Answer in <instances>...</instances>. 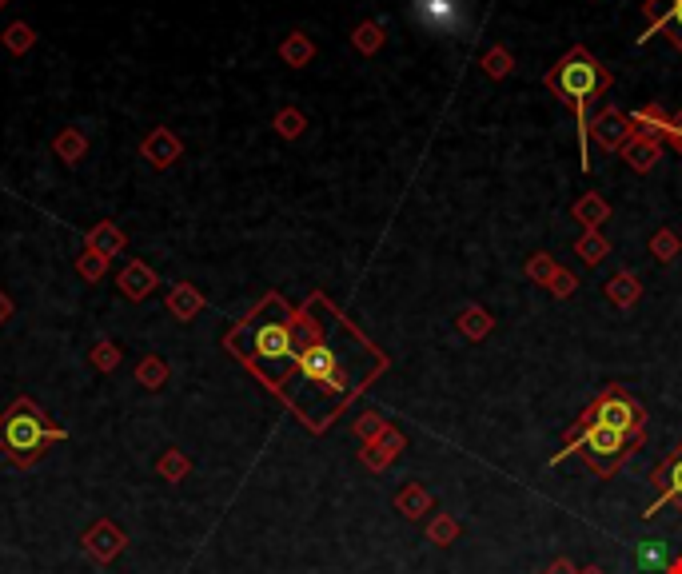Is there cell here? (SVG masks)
Listing matches in <instances>:
<instances>
[{"label": "cell", "mask_w": 682, "mask_h": 574, "mask_svg": "<svg viewBox=\"0 0 682 574\" xmlns=\"http://www.w3.org/2000/svg\"><path fill=\"white\" fill-rule=\"evenodd\" d=\"M168 363L160 359V355H144L140 363H136V383L144 387V391H160L164 383H168Z\"/></svg>", "instance_id": "27"}, {"label": "cell", "mask_w": 682, "mask_h": 574, "mask_svg": "<svg viewBox=\"0 0 682 574\" xmlns=\"http://www.w3.org/2000/svg\"><path fill=\"white\" fill-rule=\"evenodd\" d=\"M12 311H16V307H12V295H8V291H0V327L12 319Z\"/></svg>", "instance_id": "42"}, {"label": "cell", "mask_w": 682, "mask_h": 574, "mask_svg": "<svg viewBox=\"0 0 682 574\" xmlns=\"http://www.w3.org/2000/svg\"><path fill=\"white\" fill-rule=\"evenodd\" d=\"M587 136H591L603 152H623V144L635 136V124H631L627 112H619V108L607 104V108L587 124Z\"/></svg>", "instance_id": "8"}, {"label": "cell", "mask_w": 682, "mask_h": 574, "mask_svg": "<svg viewBox=\"0 0 682 574\" xmlns=\"http://www.w3.org/2000/svg\"><path fill=\"white\" fill-rule=\"evenodd\" d=\"M272 128H276L284 140H300V136L308 132V116H304L300 108H280V112L272 116Z\"/></svg>", "instance_id": "34"}, {"label": "cell", "mask_w": 682, "mask_h": 574, "mask_svg": "<svg viewBox=\"0 0 682 574\" xmlns=\"http://www.w3.org/2000/svg\"><path fill=\"white\" fill-rule=\"evenodd\" d=\"M300 315H304L300 363L276 395L296 411V419L308 431L320 435L336 423V415L359 391L371 387L375 375L387 371V355L359 327H351V319L324 291L308 295Z\"/></svg>", "instance_id": "1"}, {"label": "cell", "mask_w": 682, "mask_h": 574, "mask_svg": "<svg viewBox=\"0 0 682 574\" xmlns=\"http://www.w3.org/2000/svg\"><path fill=\"white\" fill-rule=\"evenodd\" d=\"M651 487H655V499L647 503L643 519H655L663 507H679L682 511V439L675 443V451L655 467L651 475Z\"/></svg>", "instance_id": "7"}, {"label": "cell", "mask_w": 682, "mask_h": 574, "mask_svg": "<svg viewBox=\"0 0 682 574\" xmlns=\"http://www.w3.org/2000/svg\"><path fill=\"white\" fill-rule=\"evenodd\" d=\"M579 423H607L619 427L627 435H647V407L623 387V383H607L579 415Z\"/></svg>", "instance_id": "6"}, {"label": "cell", "mask_w": 682, "mask_h": 574, "mask_svg": "<svg viewBox=\"0 0 682 574\" xmlns=\"http://www.w3.org/2000/svg\"><path fill=\"white\" fill-rule=\"evenodd\" d=\"M543 84H547V92H551L559 104H567V108L575 112V120H579V152H583L579 168L591 172V160H587V108L615 84L611 68H607L587 44H575V48H567V52L543 72Z\"/></svg>", "instance_id": "3"}, {"label": "cell", "mask_w": 682, "mask_h": 574, "mask_svg": "<svg viewBox=\"0 0 682 574\" xmlns=\"http://www.w3.org/2000/svg\"><path fill=\"white\" fill-rule=\"evenodd\" d=\"M543 574H579V567L571 563V559H555V563H547Z\"/></svg>", "instance_id": "41"}, {"label": "cell", "mask_w": 682, "mask_h": 574, "mask_svg": "<svg viewBox=\"0 0 682 574\" xmlns=\"http://www.w3.org/2000/svg\"><path fill=\"white\" fill-rule=\"evenodd\" d=\"M419 24L435 36H451L463 24V4L459 0H411Z\"/></svg>", "instance_id": "10"}, {"label": "cell", "mask_w": 682, "mask_h": 574, "mask_svg": "<svg viewBox=\"0 0 682 574\" xmlns=\"http://www.w3.org/2000/svg\"><path fill=\"white\" fill-rule=\"evenodd\" d=\"M575 287H579V280H575V272L559 268V272H555V280L547 284V291H551L555 299H571V295H575Z\"/></svg>", "instance_id": "39"}, {"label": "cell", "mask_w": 682, "mask_h": 574, "mask_svg": "<svg viewBox=\"0 0 682 574\" xmlns=\"http://www.w3.org/2000/svg\"><path fill=\"white\" fill-rule=\"evenodd\" d=\"M579 574H607V571H603V567H583Z\"/></svg>", "instance_id": "44"}, {"label": "cell", "mask_w": 682, "mask_h": 574, "mask_svg": "<svg viewBox=\"0 0 682 574\" xmlns=\"http://www.w3.org/2000/svg\"><path fill=\"white\" fill-rule=\"evenodd\" d=\"M571 216L583 224V232H599V224H607V216H611V204L599 192H587L571 204Z\"/></svg>", "instance_id": "20"}, {"label": "cell", "mask_w": 682, "mask_h": 574, "mask_svg": "<svg viewBox=\"0 0 682 574\" xmlns=\"http://www.w3.org/2000/svg\"><path fill=\"white\" fill-rule=\"evenodd\" d=\"M280 60L288 64V68H308L312 60H316V40L308 36V32H288L284 36V44H280Z\"/></svg>", "instance_id": "21"}, {"label": "cell", "mask_w": 682, "mask_h": 574, "mask_svg": "<svg viewBox=\"0 0 682 574\" xmlns=\"http://www.w3.org/2000/svg\"><path fill=\"white\" fill-rule=\"evenodd\" d=\"M635 563L643 567V571L659 574L671 567V555H667V543H639V551H635Z\"/></svg>", "instance_id": "36"}, {"label": "cell", "mask_w": 682, "mask_h": 574, "mask_svg": "<svg viewBox=\"0 0 682 574\" xmlns=\"http://www.w3.org/2000/svg\"><path fill=\"white\" fill-rule=\"evenodd\" d=\"M383 44H387V32H383V24H379V20H363V24H355V28H351V48H355V52L375 56Z\"/></svg>", "instance_id": "25"}, {"label": "cell", "mask_w": 682, "mask_h": 574, "mask_svg": "<svg viewBox=\"0 0 682 574\" xmlns=\"http://www.w3.org/2000/svg\"><path fill=\"white\" fill-rule=\"evenodd\" d=\"M156 471H160V479H168V483H184V479L192 475V459H188L180 447H168V451L156 459Z\"/></svg>", "instance_id": "28"}, {"label": "cell", "mask_w": 682, "mask_h": 574, "mask_svg": "<svg viewBox=\"0 0 682 574\" xmlns=\"http://www.w3.org/2000/svg\"><path fill=\"white\" fill-rule=\"evenodd\" d=\"M575 256H579L587 268H599V264L611 256V244H607L603 232H583V236L575 240Z\"/></svg>", "instance_id": "26"}, {"label": "cell", "mask_w": 682, "mask_h": 574, "mask_svg": "<svg viewBox=\"0 0 682 574\" xmlns=\"http://www.w3.org/2000/svg\"><path fill=\"white\" fill-rule=\"evenodd\" d=\"M663 144H671V148H675V152L682 156V112H675V116H671V128H667Z\"/></svg>", "instance_id": "40"}, {"label": "cell", "mask_w": 682, "mask_h": 574, "mask_svg": "<svg viewBox=\"0 0 682 574\" xmlns=\"http://www.w3.org/2000/svg\"><path fill=\"white\" fill-rule=\"evenodd\" d=\"M455 327H459V335H467V339H487L491 331H495V319H491V311L487 307H479V303H467L459 315H455Z\"/></svg>", "instance_id": "22"}, {"label": "cell", "mask_w": 682, "mask_h": 574, "mask_svg": "<svg viewBox=\"0 0 682 574\" xmlns=\"http://www.w3.org/2000/svg\"><path fill=\"white\" fill-rule=\"evenodd\" d=\"M431 507H435V499H431V491H427L423 483H403V487L395 491V511H399L403 519H427Z\"/></svg>", "instance_id": "18"}, {"label": "cell", "mask_w": 682, "mask_h": 574, "mask_svg": "<svg viewBox=\"0 0 682 574\" xmlns=\"http://www.w3.org/2000/svg\"><path fill=\"white\" fill-rule=\"evenodd\" d=\"M120 359H124V351H120L112 339H96L92 351H88V363H92L100 375H112V371L120 367Z\"/></svg>", "instance_id": "32"}, {"label": "cell", "mask_w": 682, "mask_h": 574, "mask_svg": "<svg viewBox=\"0 0 682 574\" xmlns=\"http://www.w3.org/2000/svg\"><path fill=\"white\" fill-rule=\"evenodd\" d=\"M483 72L491 76V80H507L511 72H515V56H511V48L507 44H491L487 52H483Z\"/></svg>", "instance_id": "31"}, {"label": "cell", "mask_w": 682, "mask_h": 574, "mask_svg": "<svg viewBox=\"0 0 682 574\" xmlns=\"http://www.w3.org/2000/svg\"><path fill=\"white\" fill-rule=\"evenodd\" d=\"M116 287H120V295H124V299L140 303V299H148V295L160 287V276H156V268H148L144 260H128V264H124V272L116 276Z\"/></svg>", "instance_id": "14"}, {"label": "cell", "mask_w": 682, "mask_h": 574, "mask_svg": "<svg viewBox=\"0 0 682 574\" xmlns=\"http://www.w3.org/2000/svg\"><path fill=\"white\" fill-rule=\"evenodd\" d=\"M355 439H363V443H371V439H379L383 431H387V419L379 415V411H363L359 419H355Z\"/></svg>", "instance_id": "38"}, {"label": "cell", "mask_w": 682, "mask_h": 574, "mask_svg": "<svg viewBox=\"0 0 682 574\" xmlns=\"http://www.w3.org/2000/svg\"><path fill=\"white\" fill-rule=\"evenodd\" d=\"M4 4H8V0H0V8H4Z\"/></svg>", "instance_id": "45"}, {"label": "cell", "mask_w": 682, "mask_h": 574, "mask_svg": "<svg viewBox=\"0 0 682 574\" xmlns=\"http://www.w3.org/2000/svg\"><path fill=\"white\" fill-rule=\"evenodd\" d=\"M104 272H108V256H96V252L84 248V256L76 260V276L88 280V284H96V280H104Z\"/></svg>", "instance_id": "37"}, {"label": "cell", "mask_w": 682, "mask_h": 574, "mask_svg": "<svg viewBox=\"0 0 682 574\" xmlns=\"http://www.w3.org/2000/svg\"><path fill=\"white\" fill-rule=\"evenodd\" d=\"M140 156H144L156 172H168V168L184 156V140H180L172 128H152V132L140 140Z\"/></svg>", "instance_id": "12"}, {"label": "cell", "mask_w": 682, "mask_h": 574, "mask_svg": "<svg viewBox=\"0 0 682 574\" xmlns=\"http://www.w3.org/2000/svg\"><path fill=\"white\" fill-rule=\"evenodd\" d=\"M627 116H631L635 132H647V136H659V140H663L675 112H667L663 104H643V108H635V112H627Z\"/></svg>", "instance_id": "23"}, {"label": "cell", "mask_w": 682, "mask_h": 574, "mask_svg": "<svg viewBox=\"0 0 682 574\" xmlns=\"http://www.w3.org/2000/svg\"><path fill=\"white\" fill-rule=\"evenodd\" d=\"M84 248L88 252H96V256H120L124 248H128V236H124V228L116 224V220H100V224H92L88 228V236H84Z\"/></svg>", "instance_id": "17"}, {"label": "cell", "mask_w": 682, "mask_h": 574, "mask_svg": "<svg viewBox=\"0 0 682 574\" xmlns=\"http://www.w3.org/2000/svg\"><path fill=\"white\" fill-rule=\"evenodd\" d=\"M643 443H647V435H627V431L607 427V423H579L575 419L563 435V451L551 455V467L579 455L599 479H611V475H619V467H627L643 451Z\"/></svg>", "instance_id": "4"}, {"label": "cell", "mask_w": 682, "mask_h": 574, "mask_svg": "<svg viewBox=\"0 0 682 574\" xmlns=\"http://www.w3.org/2000/svg\"><path fill=\"white\" fill-rule=\"evenodd\" d=\"M643 16H647L643 40H647L651 32H663V36L682 52V0H643Z\"/></svg>", "instance_id": "11"}, {"label": "cell", "mask_w": 682, "mask_h": 574, "mask_svg": "<svg viewBox=\"0 0 682 574\" xmlns=\"http://www.w3.org/2000/svg\"><path fill=\"white\" fill-rule=\"evenodd\" d=\"M224 347L268 387L280 391L288 383V375L300 363V347H304V315L300 307H292L284 295H264L224 339Z\"/></svg>", "instance_id": "2"}, {"label": "cell", "mask_w": 682, "mask_h": 574, "mask_svg": "<svg viewBox=\"0 0 682 574\" xmlns=\"http://www.w3.org/2000/svg\"><path fill=\"white\" fill-rule=\"evenodd\" d=\"M168 315L172 319H180V323H192L204 307H208V299H204V291L196 284H188V280H180V284H172V291H168Z\"/></svg>", "instance_id": "16"}, {"label": "cell", "mask_w": 682, "mask_h": 574, "mask_svg": "<svg viewBox=\"0 0 682 574\" xmlns=\"http://www.w3.org/2000/svg\"><path fill=\"white\" fill-rule=\"evenodd\" d=\"M623 160H627L639 176H651L655 164L663 160V140H659V136H647V132H635V136L623 144Z\"/></svg>", "instance_id": "15"}, {"label": "cell", "mask_w": 682, "mask_h": 574, "mask_svg": "<svg viewBox=\"0 0 682 574\" xmlns=\"http://www.w3.org/2000/svg\"><path fill=\"white\" fill-rule=\"evenodd\" d=\"M667 574H682V559H671V567H667Z\"/></svg>", "instance_id": "43"}, {"label": "cell", "mask_w": 682, "mask_h": 574, "mask_svg": "<svg viewBox=\"0 0 682 574\" xmlns=\"http://www.w3.org/2000/svg\"><path fill=\"white\" fill-rule=\"evenodd\" d=\"M607 299L619 307V311H631L639 299H643V280L635 276V272H615L611 280H607Z\"/></svg>", "instance_id": "19"}, {"label": "cell", "mask_w": 682, "mask_h": 574, "mask_svg": "<svg viewBox=\"0 0 682 574\" xmlns=\"http://www.w3.org/2000/svg\"><path fill=\"white\" fill-rule=\"evenodd\" d=\"M427 543H435V547L459 543V519L447 515V511H435V515L427 519Z\"/></svg>", "instance_id": "29"}, {"label": "cell", "mask_w": 682, "mask_h": 574, "mask_svg": "<svg viewBox=\"0 0 682 574\" xmlns=\"http://www.w3.org/2000/svg\"><path fill=\"white\" fill-rule=\"evenodd\" d=\"M651 256L659 260V264H675L682 256V240L675 228H659L655 236H651Z\"/></svg>", "instance_id": "33"}, {"label": "cell", "mask_w": 682, "mask_h": 574, "mask_svg": "<svg viewBox=\"0 0 682 574\" xmlns=\"http://www.w3.org/2000/svg\"><path fill=\"white\" fill-rule=\"evenodd\" d=\"M563 264L555 260V256H547V252H535L531 260H527V268H523V276L531 280V284H539V287H547L551 280H555V272H559Z\"/></svg>", "instance_id": "35"}, {"label": "cell", "mask_w": 682, "mask_h": 574, "mask_svg": "<svg viewBox=\"0 0 682 574\" xmlns=\"http://www.w3.org/2000/svg\"><path fill=\"white\" fill-rule=\"evenodd\" d=\"M64 439H68V431L56 427V423L44 415V407H40L36 399H28V395L12 399V403L4 407V415H0V455H4L8 463H16V467L40 463V455H44L52 443H64Z\"/></svg>", "instance_id": "5"}, {"label": "cell", "mask_w": 682, "mask_h": 574, "mask_svg": "<svg viewBox=\"0 0 682 574\" xmlns=\"http://www.w3.org/2000/svg\"><path fill=\"white\" fill-rule=\"evenodd\" d=\"M0 44L12 52V56H24L32 44H36V28L28 20H12L4 32H0Z\"/></svg>", "instance_id": "30"}, {"label": "cell", "mask_w": 682, "mask_h": 574, "mask_svg": "<svg viewBox=\"0 0 682 574\" xmlns=\"http://www.w3.org/2000/svg\"><path fill=\"white\" fill-rule=\"evenodd\" d=\"M80 547H84V555H88L92 563L108 567V563L128 547V535H124L112 519H100V523H92V527L80 535Z\"/></svg>", "instance_id": "9"}, {"label": "cell", "mask_w": 682, "mask_h": 574, "mask_svg": "<svg viewBox=\"0 0 682 574\" xmlns=\"http://www.w3.org/2000/svg\"><path fill=\"white\" fill-rule=\"evenodd\" d=\"M403 447H407L403 431L387 423V431H383L379 439H371V443H363V447H359V463H363L367 471H375V475H379V471H387V463H395V459L403 455Z\"/></svg>", "instance_id": "13"}, {"label": "cell", "mask_w": 682, "mask_h": 574, "mask_svg": "<svg viewBox=\"0 0 682 574\" xmlns=\"http://www.w3.org/2000/svg\"><path fill=\"white\" fill-rule=\"evenodd\" d=\"M52 152H56V160H64L68 168H76V164L88 156V136H84L80 128H60L56 140H52Z\"/></svg>", "instance_id": "24"}]
</instances>
